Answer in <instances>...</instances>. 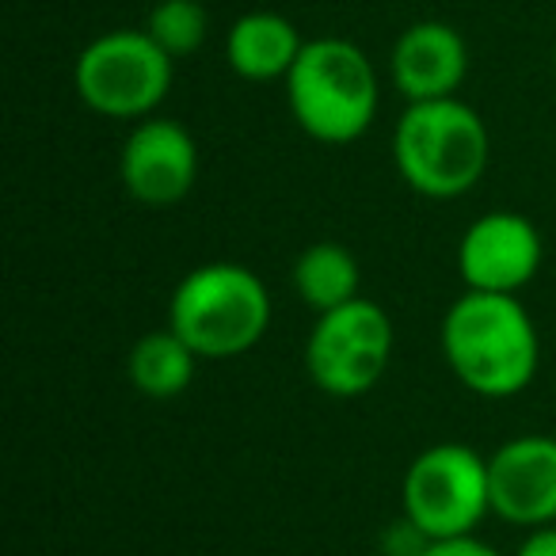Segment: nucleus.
<instances>
[{
    "label": "nucleus",
    "mask_w": 556,
    "mask_h": 556,
    "mask_svg": "<svg viewBox=\"0 0 556 556\" xmlns=\"http://www.w3.org/2000/svg\"><path fill=\"white\" fill-rule=\"evenodd\" d=\"M439 348L457 386L484 401L526 393L541 370V336L518 294H457L442 313Z\"/></svg>",
    "instance_id": "f257e3e1"
},
{
    "label": "nucleus",
    "mask_w": 556,
    "mask_h": 556,
    "mask_svg": "<svg viewBox=\"0 0 556 556\" xmlns=\"http://www.w3.org/2000/svg\"><path fill=\"white\" fill-rule=\"evenodd\" d=\"M393 164L424 199H462L492 164V134L480 111L462 96L408 103L393 130Z\"/></svg>",
    "instance_id": "f03ea898"
},
{
    "label": "nucleus",
    "mask_w": 556,
    "mask_h": 556,
    "mask_svg": "<svg viewBox=\"0 0 556 556\" xmlns=\"http://www.w3.org/2000/svg\"><path fill=\"white\" fill-rule=\"evenodd\" d=\"M290 118L320 146H351L374 126L381 80L366 50L351 39H305L294 70L282 80Z\"/></svg>",
    "instance_id": "7ed1b4c3"
},
{
    "label": "nucleus",
    "mask_w": 556,
    "mask_h": 556,
    "mask_svg": "<svg viewBox=\"0 0 556 556\" xmlns=\"http://www.w3.org/2000/svg\"><path fill=\"white\" fill-rule=\"evenodd\" d=\"M168 328L202 363H229L260 348L267 336L270 290L252 267L225 260L202 263L172 290Z\"/></svg>",
    "instance_id": "20e7f679"
},
{
    "label": "nucleus",
    "mask_w": 556,
    "mask_h": 556,
    "mask_svg": "<svg viewBox=\"0 0 556 556\" xmlns=\"http://www.w3.org/2000/svg\"><path fill=\"white\" fill-rule=\"evenodd\" d=\"M176 58L156 47L146 27H118L88 42L73 62L77 100L92 115L115 123H141L156 115L172 92Z\"/></svg>",
    "instance_id": "39448f33"
},
{
    "label": "nucleus",
    "mask_w": 556,
    "mask_h": 556,
    "mask_svg": "<svg viewBox=\"0 0 556 556\" xmlns=\"http://www.w3.org/2000/svg\"><path fill=\"white\" fill-rule=\"evenodd\" d=\"M401 507L427 545L477 533L492 515L488 457L465 442H434L419 450L404 469Z\"/></svg>",
    "instance_id": "423d86ee"
},
{
    "label": "nucleus",
    "mask_w": 556,
    "mask_h": 556,
    "mask_svg": "<svg viewBox=\"0 0 556 556\" xmlns=\"http://www.w3.org/2000/svg\"><path fill=\"white\" fill-rule=\"evenodd\" d=\"M396 351V325L374 298H355L340 309L317 313L305 340V374L320 393L355 401L378 389Z\"/></svg>",
    "instance_id": "0eeeda50"
},
{
    "label": "nucleus",
    "mask_w": 556,
    "mask_h": 556,
    "mask_svg": "<svg viewBox=\"0 0 556 556\" xmlns=\"http://www.w3.org/2000/svg\"><path fill=\"white\" fill-rule=\"evenodd\" d=\"M545 240L526 214L488 210L472 217L457 240V275L465 290L484 294H522L541 270Z\"/></svg>",
    "instance_id": "6e6552de"
},
{
    "label": "nucleus",
    "mask_w": 556,
    "mask_h": 556,
    "mask_svg": "<svg viewBox=\"0 0 556 556\" xmlns=\"http://www.w3.org/2000/svg\"><path fill=\"white\" fill-rule=\"evenodd\" d=\"M118 179L126 194L149 210L184 202L199 179V146L176 118L149 115L134 123L118 149Z\"/></svg>",
    "instance_id": "1a4fd4ad"
},
{
    "label": "nucleus",
    "mask_w": 556,
    "mask_h": 556,
    "mask_svg": "<svg viewBox=\"0 0 556 556\" xmlns=\"http://www.w3.org/2000/svg\"><path fill=\"white\" fill-rule=\"evenodd\" d=\"M492 515L518 530L556 522V439L553 434H518L488 457Z\"/></svg>",
    "instance_id": "9d476101"
},
{
    "label": "nucleus",
    "mask_w": 556,
    "mask_h": 556,
    "mask_svg": "<svg viewBox=\"0 0 556 556\" xmlns=\"http://www.w3.org/2000/svg\"><path fill=\"white\" fill-rule=\"evenodd\" d=\"M389 77L408 103L457 96L469 77V47L462 31L442 20H416L389 50Z\"/></svg>",
    "instance_id": "9b49d317"
},
{
    "label": "nucleus",
    "mask_w": 556,
    "mask_h": 556,
    "mask_svg": "<svg viewBox=\"0 0 556 556\" xmlns=\"http://www.w3.org/2000/svg\"><path fill=\"white\" fill-rule=\"evenodd\" d=\"M302 47L305 39L294 20L278 16V12H244L225 31V62L248 85L287 80Z\"/></svg>",
    "instance_id": "f8f14e48"
},
{
    "label": "nucleus",
    "mask_w": 556,
    "mask_h": 556,
    "mask_svg": "<svg viewBox=\"0 0 556 556\" xmlns=\"http://www.w3.org/2000/svg\"><path fill=\"white\" fill-rule=\"evenodd\" d=\"M298 302H305L313 313L340 309V305L363 298V267L358 255L340 240H317L302 248L290 270Z\"/></svg>",
    "instance_id": "ddd939ff"
},
{
    "label": "nucleus",
    "mask_w": 556,
    "mask_h": 556,
    "mask_svg": "<svg viewBox=\"0 0 556 556\" xmlns=\"http://www.w3.org/2000/svg\"><path fill=\"white\" fill-rule=\"evenodd\" d=\"M199 363L202 358L164 325L134 343L130 355H126V374H130V386L141 396H149V401H172L184 389H191Z\"/></svg>",
    "instance_id": "4468645a"
},
{
    "label": "nucleus",
    "mask_w": 556,
    "mask_h": 556,
    "mask_svg": "<svg viewBox=\"0 0 556 556\" xmlns=\"http://www.w3.org/2000/svg\"><path fill=\"white\" fill-rule=\"evenodd\" d=\"M141 27L153 35L156 47L168 50L179 62V58H191L206 47L210 12L202 0H156Z\"/></svg>",
    "instance_id": "2eb2a0df"
},
{
    "label": "nucleus",
    "mask_w": 556,
    "mask_h": 556,
    "mask_svg": "<svg viewBox=\"0 0 556 556\" xmlns=\"http://www.w3.org/2000/svg\"><path fill=\"white\" fill-rule=\"evenodd\" d=\"M419 556H503V553L495 545H488V541H480L477 533H469V538L431 541Z\"/></svg>",
    "instance_id": "dca6fc26"
},
{
    "label": "nucleus",
    "mask_w": 556,
    "mask_h": 556,
    "mask_svg": "<svg viewBox=\"0 0 556 556\" xmlns=\"http://www.w3.org/2000/svg\"><path fill=\"white\" fill-rule=\"evenodd\" d=\"M515 556H556V522L526 530V538L518 541Z\"/></svg>",
    "instance_id": "f3484780"
},
{
    "label": "nucleus",
    "mask_w": 556,
    "mask_h": 556,
    "mask_svg": "<svg viewBox=\"0 0 556 556\" xmlns=\"http://www.w3.org/2000/svg\"><path fill=\"white\" fill-rule=\"evenodd\" d=\"M553 70H556V42H553Z\"/></svg>",
    "instance_id": "a211bd4d"
}]
</instances>
